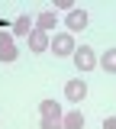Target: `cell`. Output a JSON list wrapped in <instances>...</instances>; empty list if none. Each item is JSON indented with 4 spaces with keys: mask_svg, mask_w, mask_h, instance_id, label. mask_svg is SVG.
I'll return each instance as SVG.
<instances>
[{
    "mask_svg": "<svg viewBox=\"0 0 116 129\" xmlns=\"http://www.w3.org/2000/svg\"><path fill=\"white\" fill-rule=\"evenodd\" d=\"M71 58H74V68H78L81 74H87V71L97 64V55H94V48H90V45H78Z\"/></svg>",
    "mask_w": 116,
    "mask_h": 129,
    "instance_id": "2",
    "label": "cell"
},
{
    "mask_svg": "<svg viewBox=\"0 0 116 129\" xmlns=\"http://www.w3.org/2000/svg\"><path fill=\"white\" fill-rule=\"evenodd\" d=\"M65 97L71 100V103H84V97H87V84H84V78H71L65 84Z\"/></svg>",
    "mask_w": 116,
    "mask_h": 129,
    "instance_id": "4",
    "label": "cell"
},
{
    "mask_svg": "<svg viewBox=\"0 0 116 129\" xmlns=\"http://www.w3.org/2000/svg\"><path fill=\"white\" fill-rule=\"evenodd\" d=\"M49 48H52V55H58V58H65V55H74V36L71 32H58L55 39L49 42Z\"/></svg>",
    "mask_w": 116,
    "mask_h": 129,
    "instance_id": "1",
    "label": "cell"
},
{
    "mask_svg": "<svg viewBox=\"0 0 116 129\" xmlns=\"http://www.w3.org/2000/svg\"><path fill=\"white\" fill-rule=\"evenodd\" d=\"M100 68H103L106 74H116V48H106V52L100 55Z\"/></svg>",
    "mask_w": 116,
    "mask_h": 129,
    "instance_id": "10",
    "label": "cell"
},
{
    "mask_svg": "<svg viewBox=\"0 0 116 129\" xmlns=\"http://www.w3.org/2000/svg\"><path fill=\"white\" fill-rule=\"evenodd\" d=\"M87 23H90V16H87V10H68V16H65V26H68V32L74 36V32H84L87 29Z\"/></svg>",
    "mask_w": 116,
    "mask_h": 129,
    "instance_id": "3",
    "label": "cell"
},
{
    "mask_svg": "<svg viewBox=\"0 0 116 129\" xmlns=\"http://www.w3.org/2000/svg\"><path fill=\"white\" fill-rule=\"evenodd\" d=\"M103 129H116V119H113V116H106V119H103Z\"/></svg>",
    "mask_w": 116,
    "mask_h": 129,
    "instance_id": "13",
    "label": "cell"
},
{
    "mask_svg": "<svg viewBox=\"0 0 116 129\" xmlns=\"http://www.w3.org/2000/svg\"><path fill=\"white\" fill-rule=\"evenodd\" d=\"M39 129H65L61 119H39Z\"/></svg>",
    "mask_w": 116,
    "mask_h": 129,
    "instance_id": "12",
    "label": "cell"
},
{
    "mask_svg": "<svg viewBox=\"0 0 116 129\" xmlns=\"http://www.w3.org/2000/svg\"><path fill=\"white\" fill-rule=\"evenodd\" d=\"M49 42H52V39H49L42 29H32V32H29V52H45Z\"/></svg>",
    "mask_w": 116,
    "mask_h": 129,
    "instance_id": "8",
    "label": "cell"
},
{
    "mask_svg": "<svg viewBox=\"0 0 116 129\" xmlns=\"http://www.w3.org/2000/svg\"><path fill=\"white\" fill-rule=\"evenodd\" d=\"M61 126H65V129H84V113L81 110L65 113V116H61Z\"/></svg>",
    "mask_w": 116,
    "mask_h": 129,
    "instance_id": "9",
    "label": "cell"
},
{
    "mask_svg": "<svg viewBox=\"0 0 116 129\" xmlns=\"http://www.w3.org/2000/svg\"><path fill=\"white\" fill-rule=\"evenodd\" d=\"M29 32H32V19H29V16H16V23H13V36H26V39H29Z\"/></svg>",
    "mask_w": 116,
    "mask_h": 129,
    "instance_id": "11",
    "label": "cell"
},
{
    "mask_svg": "<svg viewBox=\"0 0 116 129\" xmlns=\"http://www.w3.org/2000/svg\"><path fill=\"white\" fill-rule=\"evenodd\" d=\"M55 26H58V13H55V10H42V13L35 16V29H42L45 36H49Z\"/></svg>",
    "mask_w": 116,
    "mask_h": 129,
    "instance_id": "6",
    "label": "cell"
},
{
    "mask_svg": "<svg viewBox=\"0 0 116 129\" xmlns=\"http://www.w3.org/2000/svg\"><path fill=\"white\" fill-rule=\"evenodd\" d=\"M16 39L13 32H0V61H16Z\"/></svg>",
    "mask_w": 116,
    "mask_h": 129,
    "instance_id": "5",
    "label": "cell"
},
{
    "mask_svg": "<svg viewBox=\"0 0 116 129\" xmlns=\"http://www.w3.org/2000/svg\"><path fill=\"white\" fill-rule=\"evenodd\" d=\"M39 116H42V119H61L65 113L58 107V100H42V103H39Z\"/></svg>",
    "mask_w": 116,
    "mask_h": 129,
    "instance_id": "7",
    "label": "cell"
}]
</instances>
